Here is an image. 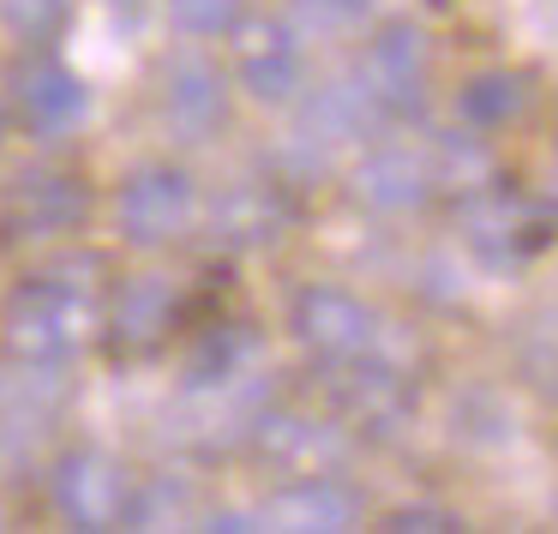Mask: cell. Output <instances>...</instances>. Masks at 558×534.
Here are the masks:
<instances>
[{
	"label": "cell",
	"instance_id": "obj_13",
	"mask_svg": "<svg viewBox=\"0 0 558 534\" xmlns=\"http://www.w3.org/2000/svg\"><path fill=\"white\" fill-rule=\"evenodd\" d=\"M342 366H349V378H342V409H349V421L385 433V426H397L402 414L414 409V378L409 373H397V366H385V361L361 366V354L342 361Z\"/></svg>",
	"mask_w": 558,
	"mask_h": 534
},
{
	"label": "cell",
	"instance_id": "obj_17",
	"mask_svg": "<svg viewBox=\"0 0 558 534\" xmlns=\"http://www.w3.org/2000/svg\"><path fill=\"white\" fill-rule=\"evenodd\" d=\"M522 102H529V90H522L517 73H481L457 90V114L469 126H505Z\"/></svg>",
	"mask_w": 558,
	"mask_h": 534
},
{
	"label": "cell",
	"instance_id": "obj_21",
	"mask_svg": "<svg viewBox=\"0 0 558 534\" xmlns=\"http://www.w3.org/2000/svg\"><path fill=\"white\" fill-rule=\"evenodd\" d=\"M385 529H397V534H450V529H462V517L445 510V505H409V510H397Z\"/></svg>",
	"mask_w": 558,
	"mask_h": 534
},
{
	"label": "cell",
	"instance_id": "obj_18",
	"mask_svg": "<svg viewBox=\"0 0 558 534\" xmlns=\"http://www.w3.org/2000/svg\"><path fill=\"white\" fill-rule=\"evenodd\" d=\"M246 354H253V337H246V325H217V330H205V342L193 349V366H186V378H193L198 390H205V385H229V378L246 366Z\"/></svg>",
	"mask_w": 558,
	"mask_h": 534
},
{
	"label": "cell",
	"instance_id": "obj_22",
	"mask_svg": "<svg viewBox=\"0 0 558 534\" xmlns=\"http://www.w3.org/2000/svg\"><path fill=\"white\" fill-rule=\"evenodd\" d=\"M294 7H301L306 19H313V25H354V19L366 13V0H294Z\"/></svg>",
	"mask_w": 558,
	"mask_h": 534
},
{
	"label": "cell",
	"instance_id": "obj_2",
	"mask_svg": "<svg viewBox=\"0 0 558 534\" xmlns=\"http://www.w3.org/2000/svg\"><path fill=\"white\" fill-rule=\"evenodd\" d=\"M462 234H469V246L486 265L510 270L553 241V217L517 186H486V193H474L462 205Z\"/></svg>",
	"mask_w": 558,
	"mask_h": 534
},
{
	"label": "cell",
	"instance_id": "obj_5",
	"mask_svg": "<svg viewBox=\"0 0 558 534\" xmlns=\"http://www.w3.org/2000/svg\"><path fill=\"white\" fill-rule=\"evenodd\" d=\"M294 337L318 361H354L373 349V313L342 289H306L294 301Z\"/></svg>",
	"mask_w": 558,
	"mask_h": 534
},
{
	"label": "cell",
	"instance_id": "obj_20",
	"mask_svg": "<svg viewBox=\"0 0 558 534\" xmlns=\"http://www.w3.org/2000/svg\"><path fill=\"white\" fill-rule=\"evenodd\" d=\"M169 13L186 37H222L241 25V0H169Z\"/></svg>",
	"mask_w": 558,
	"mask_h": 534
},
{
	"label": "cell",
	"instance_id": "obj_9",
	"mask_svg": "<svg viewBox=\"0 0 558 534\" xmlns=\"http://www.w3.org/2000/svg\"><path fill=\"white\" fill-rule=\"evenodd\" d=\"M90 210V193L78 174H25L7 205V229L19 234H73Z\"/></svg>",
	"mask_w": 558,
	"mask_h": 534
},
{
	"label": "cell",
	"instance_id": "obj_3",
	"mask_svg": "<svg viewBox=\"0 0 558 534\" xmlns=\"http://www.w3.org/2000/svg\"><path fill=\"white\" fill-rule=\"evenodd\" d=\"M193 174L174 169V162H150V169H133L114 198V217H121V234L133 246H162L193 222Z\"/></svg>",
	"mask_w": 558,
	"mask_h": 534
},
{
	"label": "cell",
	"instance_id": "obj_12",
	"mask_svg": "<svg viewBox=\"0 0 558 534\" xmlns=\"http://www.w3.org/2000/svg\"><path fill=\"white\" fill-rule=\"evenodd\" d=\"M162 109H169L174 133L186 138H205L222 126V114H229V90H222V73L210 61H174L169 78H162Z\"/></svg>",
	"mask_w": 558,
	"mask_h": 534
},
{
	"label": "cell",
	"instance_id": "obj_4",
	"mask_svg": "<svg viewBox=\"0 0 558 534\" xmlns=\"http://www.w3.org/2000/svg\"><path fill=\"white\" fill-rule=\"evenodd\" d=\"M126 498H133V481L102 450H66L54 462V510L73 529H114V522H126Z\"/></svg>",
	"mask_w": 558,
	"mask_h": 534
},
{
	"label": "cell",
	"instance_id": "obj_10",
	"mask_svg": "<svg viewBox=\"0 0 558 534\" xmlns=\"http://www.w3.org/2000/svg\"><path fill=\"white\" fill-rule=\"evenodd\" d=\"M174 313H181V301H174L169 282L162 277H133L109 306V342L121 354H150L174 330Z\"/></svg>",
	"mask_w": 558,
	"mask_h": 534
},
{
	"label": "cell",
	"instance_id": "obj_11",
	"mask_svg": "<svg viewBox=\"0 0 558 534\" xmlns=\"http://www.w3.org/2000/svg\"><path fill=\"white\" fill-rule=\"evenodd\" d=\"M258 457L282 474H325L342 457V433L313 414H270L258 426Z\"/></svg>",
	"mask_w": 558,
	"mask_h": 534
},
{
	"label": "cell",
	"instance_id": "obj_16",
	"mask_svg": "<svg viewBox=\"0 0 558 534\" xmlns=\"http://www.w3.org/2000/svg\"><path fill=\"white\" fill-rule=\"evenodd\" d=\"M282 222H289V205H282L270 186H234V193L217 205V234H229L234 246H265V241H277Z\"/></svg>",
	"mask_w": 558,
	"mask_h": 534
},
{
	"label": "cell",
	"instance_id": "obj_1",
	"mask_svg": "<svg viewBox=\"0 0 558 534\" xmlns=\"http://www.w3.org/2000/svg\"><path fill=\"white\" fill-rule=\"evenodd\" d=\"M7 349L25 366H61L90 330V294L66 277H31L0 313Z\"/></svg>",
	"mask_w": 558,
	"mask_h": 534
},
{
	"label": "cell",
	"instance_id": "obj_8",
	"mask_svg": "<svg viewBox=\"0 0 558 534\" xmlns=\"http://www.w3.org/2000/svg\"><path fill=\"white\" fill-rule=\"evenodd\" d=\"M366 97L385 102V109H421L426 97V43L421 31L390 25L385 37L366 49Z\"/></svg>",
	"mask_w": 558,
	"mask_h": 534
},
{
	"label": "cell",
	"instance_id": "obj_23",
	"mask_svg": "<svg viewBox=\"0 0 558 534\" xmlns=\"http://www.w3.org/2000/svg\"><path fill=\"white\" fill-rule=\"evenodd\" d=\"M529 366H534V385H541L546 397H558V337H546V349L534 354Z\"/></svg>",
	"mask_w": 558,
	"mask_h": 534
},
{
	"label": "cell",
	"instance_id": "obj_15",
	"mask_svg": "<svg viewBox=\"0 0 558 534\" xmlns=\"http://www.w3.org/2000/svg\"><path fill=\"white\" fill-rule=\"evenodd\" d=\"M354 186H361V198L373 210H414L433 193V169H426L414 150H378V157L361 162Z\"/></svg>",
	"mask_w": 558,
	"mask_h": 534
},
{
	"label": "cell",
	"instance_id": "obj_24",
	"mask_svg": "<svg viewBox=\"0 0 558 534\" xmlns=\"http://www.w3.org/2000/svg\"><path fill=\"white\" fill-rule=\"evenodd\" d=\"M0 138H7V109H0Z\"/></svg>",
	"mask_w": 558,
	"mask_h": 534
},
{
	"label": "cell",
	"instance_id": "obj_14",
	"mask_svg": "<svg viewBox=\"0 0 558 534\" xmlns=\"http://www.w3.org/2000/svg\"><path fill=\"white\" fill-rule=\"evenodd\" d=\"M265 522H270V529L337 534V529H349V522H354V498L342 493L337 481H325V474H301V481L282 486V493L265 505Z\"/></svg>",
	"mask_w": 558,
	"mask_h": 534
},
{
	"label": "cell",
	"instance_id": "obj_19",
	"mask_svg": "<svg viewBox=\"0 0 558 534\" xmlns=\"http://www.w3.org/2000/svg\"><path fill=\"white\" fill-rule=\"evenodd\" d=\"M66 13H73V0H0V25L13 31V37H25V43L61 37Z\"/></svg>",
	"mask_w": 558,
	"mask_h": 534
},
{
	"label": "cell",
	"instance_id": "obj_7",
	"mask_svg": "<svg viewBox=\"0 0 558 534\" xmlns=\"http://www.w3.org/2000/svg\"><path fill=\"white\" fill-rule=\"evenodd\" d=\"M234 66H241V85L258 102H289L301 90V43L277 25V19H253V25H234Z\"/></svg>",
	"mask_w": 558,
	"mask_h": 534
},
{
	"label": "cell",
	"instance_id": "obj_6",
	"mask_svg": "<svg viewBox=\"0 0 558 534\" xmlns=\"http://www.w3.org/2000/svg\"><path fill=\"white\" fill-rule=\"evenodd\" d=\"M13 102H19V114H25V126L31 133H73L78 121H85V78L73 73V66H61V61H25L13 73Z\"/></svg>",
	"mask_w": 558,
	"mask_h": 534
}]
</instances>
